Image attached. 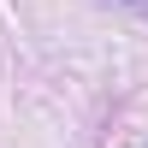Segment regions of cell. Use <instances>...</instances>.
Returning <instances> with one entry per match:
<instances>
[{"instance_id":"1","label":"cell","mask_w":148,"mask_h":148,"mask_svg":"<svg viewBox=\"0 0 148 148\" xmlns=\"http://www.w3.org/2000/svg\"><path fill=\"white\" fill-rule=\"evenodd\" d=\"M125 6H142V12H148V0H125Z\"/></svg>"}]
</instances>
